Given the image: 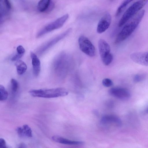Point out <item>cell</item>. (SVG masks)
I'll return each mask as SVG.
<instances>
[{
  "label": "cell",
  "mask_w": 148,
  "mask_h": 148,
  "mask_svg": "<svg viewBox=\"0 0 148 148\" xmlns=\"http://www.w3.org/2000/svg\"><path fill=\"white\" fill-rule=\"evenodd\" d=\"M111 16L108 12H106L100 19L97 27V32L101 34L106 31L109 27L111 24Z\"/></svg>",
  "instance_id": "9"
},
{
  "label": "cell",
  "mask_w": 148,
  "mask_h": 148,
  "mask_svg": "<svg viewBox=\"0 0 148 148\" xmlns=\"http://www.w3.org/2000/svg\"><path fill=\"white\" fill-rule=\"evenodd\" d=\"M5 3L6 7L8 9H10L11 8V4L9 1L8 0L4 1Z\"/></svg>",
  "instance_id": "25"
},
{
  "label": "cell",
  "mask_w": 148,
  "mask_h": 148,
  "mask_svg": "<svg viewBox=\"0 0 148 148\" xmlns=\"http://www.w3.org/2000/svg\"><path fill=\"white\" fill-rule=\"evenodd\" d=\"M132 60L135 63L145 66H148L147 52H135L130 55Z\"/></svg>",
  "instance_id": "10"
},
{
  "label": "cell",
  "mask_w": 148,
  "mask_h": 148,
  "mask_svg": "<svg viewBox=\"0 0 148 148\" xmlns=\"http://www.w3.org/2000/svg\"><path fill=\"white\" fill-rule=\"evenodd\" d=\"M101 123L105 125H112L120 127L122 125V122L118 116L113 115H105L101 119Z\"/></svg>",
  "instance_id": "11"
},
{
  "label": "cell",
  "mask_w": 148,
  "mask_h": 148,
  "mask_svg": "<svg viewBox=\"0 0 148 148\" xmlns=\"http://www.w3.org/2000/svg\"><path fill=\"white\" fill-rule=\"evenodd\" d=\"M12 89V91L16 92L18 88V83L17 81L14 79L12 78L10 81Z\"/></svg>",
  "instance_id": "19"
},
{
  "label": "cell",
  "mask_w": 148,
  "mask_h": 148,
  "mask_svg": "<svg viewBox=\"0 0 148 148\" xmlns=\"http://www.w3.org/2000/svg\"><path fill=\"white\" fill-rule=\"evenodd\" d=\"M17 73L20 75L24 73L27 69L26 64L21 60L17 61L15 63Z\"/></svg>",
  "instance_id": "16"
},
{
  "label": "cell",
  "mask_w": 148,
  "mask_h": 148,
  "mask_svg": "<svg viewBox=\"0 0 148 148\" xmlns=\"http://www.w3.org/2000/svg\"><path fill=\"white\" fill-rule=\"evenodd\" d=\"M29 93L32 97L45 98H51L67 95L68 91L63 88L58 87L49 89H32Z\"/></svg>",
  "instance_id": "2"
},
{
  "label": "cell",
  "mask_w": 148,
  "mask_h": 148,
  "mask_svg": "<svg viewBox=\"0 0 148 148\" xmlns=\"http://www.w3.org/2000/svg\"><path fill=\"white\" fill-rule=\"evenodd\" d=\"M52 138L55 142L65 144L79 145L84 144L83 141L70 140L58 135L52 136Z\"/></svg>",
  "instance_id": "14"
},
{
  "label": "cell",
  "mask_w": 148,
  "mask_h": 148,
  "mask_svg": "<svg viewBox=\"0 0 148 148\" xmlns=\"http://www.w3.org/2000/svg\"><path fill=\"white\" fill-rule=\"evenodd\" d=\"M145 77L144 74H138L136 75L134 77V81L135 82H138L143 81Z\"/></svg>",
  "instance_id": "21"
},
{
  "label": "cell",
  "mask_w": 148,
  "mask_h": 148,
  "mask_svg": "<svg viewBox=\"0 0 148 148\" xmlns=\"http://www.w3.org/2000/svg\"><path fill=\"white\" fill-rule=\"evenodd\" d=\"M71 30V28H69L64 32L48 42L40 48L38 51L39 53L41 54L45 52L49 49L68 35Z\"/></svg>",
  "instance_id": "7"
},
{
  "label": "cell",
  "mask_w": 148,
  "mask_h": 148,
  "mask_svg": "<svg viewBox=\"0 0 148 148\" xmlns=\"http://www.w3.org/2000/svg\"><path fill=\"white\" fill-rule=\"evenodd\" d=\"M8 96V92L4 86L0 84V101L6 100Z\"/></svg>",
  "instance_id": "18"
},
{
  "label": "cell",
  "mask_w": 148,
  "mask_h": 148,
  "mask_svg": "<svg viewBox=\"0 0 148 148\" xmlns=\"http://www.w3.org/2000/svg\"><path fill=\"white\" fill-rule=\"evenodd\" d=\"M17 53L22 55H23L25 52L24 48L21 45L18 46L16 48Z\"/></svg>",
  "instance_id": "22"
},
{
  "label": "cell",
  "mask_w": 148,
  "mask_h": 148,
  "mask_svg": "<svg viewBox=\"0 0 148 148\" xmlns=\"http://www.w3.org/2000/svg\"><path fill=\"white\" fill-rule=\"evenodd\" d=\"M23 56V55L17 53L12 58L11 60L13 61H17L19 60V59H20Z\"/></svg>",
  "instance_id": "24"
},
{
  "label": "cell",
  "mask_w": 148,
  "mask_h": 148,
  "mask_svg": "<svg viewBox=\"0 0 148 148\" xmlns=\"http://www.w3.org/2000/svg\"><path fill=\"white\" fill-rule=\"evenodd\" d=\"M147 0L137 1L131 5L125 12L120 20L118 24L119 27H121L129 20L140 11L146 5Z\"/></svg>",
  "instance_id": "3"
},
{
  "label": "cell",
  "mask_w": 148,
  "mask_h": 148,
  "mask_svg": "<svg viewBox=\"0 0 148 148\" xmlns=\"http://www.w3.org/2000/svg\"><path fill=\"white\" fill-rule=\"evenodd\" d=\"M78 41L79 48L82 52L90 57H93L95 56V48L87 38L81 36L79 37Z\"/></svg>",
  "instance_id": "6"
},
{
  "label": "cell",
  "mask_w": 148,
  "mask_h": 148,
  "mask_svg": "<svg viewBox=\"0 0 148 148\" xmlns=\"http://www.w3.org/2000/svg\"><path fill=\"white\" fill-rule=\"evenodd\" d=\"M69 16L68 14H66L46 25L38 32L37 37H40L54 30L62 27L67 20Z\"/></svg>",
  "instance_id": "5"
},
{
  "label": "cell",
  "mask_w": 148,
  "mask_h": 148,
  "mask_svg": "<svg viewBox=\"0 0 148 148\" xmlns=\"http://www.w3.org/2000/svg\"><path fill=\"white\" fill-rule=\"evenodd\" d=\"M98 46L99 53L103 63L105 65H109L113 59L110 45L104 40L100 39L98 41Z\"/></svg>",
  "instance_id": "4"
},
{
  "label": "cell",
  "mask_w": 148,
  "mask_h": 148,
  "mask_svg": "<svg viewBox=\"0 0 148 148\" xmlns=\"http://www.w3.org/2000/svg\"><path fill=\"white\" fill-rule=\"evenodd\" d=\"M132 1V0L123 1L117 9L115 13V16H119L124 10L127 5Z\"/></svg>",
  "instance_id": "17"
},
{
  "label": "cell",
  "mask_w": 148,
  "mask_h": 148,
  "mask_svg": "<svg viewBox=\"0 0 148 148\" xmlns=\"http://www.w3.org/2000/svg\"><path fill=\"white\" fill-rule=\"evenodd\" d=\"M145 13L144 10H141L125 24L116 37V43L123 41L131 35L141 22Z\"/></svg>",
  "instance_id": "1"
},
{
  "label": "cell",
  "mask_w": 148,
  "mask_h": 148,
  "mask_svg": "<svg viewBox=\"0 0 148 148\" xmlns=\"http://www.w3.org/2000/svg\"><path fill=\"white\" fill-rule=\"evenodd\" d=\"M2 19V14L0 13V23L1 22Z\"/></svg>",
  "instance_id": "27"
},
{
  "label": "cell",
  "mask_w": 148,
  "mask_h": 148,
  "mask_svg": "<svg viewBox=\"0 0 148 148\" xmlns=\"http://www.w3.org/2000/svg\"><path fill=\"white\" fill-rule=\"evenodd\" d=\"M0 148H8L6 145L5 140L2 138H0Z\"/></svg>",
  "instance_id": "23"
},
{
  "label": "cell",
  "mask_w": 148,
  "mask_h": 148,
  "mask_svg": "<svg viewBox=\"0 0 148 148\" xmlns=\"http://www.w3.org/2000/svg\"><path fill=\"white\" fill-rule=\"evenodd\" d=\"M111 96L121 100H127L130 97L129 91L127 89L120 87H113L108 91Z\"/></svg>",
  "instance_id": "8"
},
{
  "label": "cell",
  "mask_w": 148,
  "mask_h": 148,
  "mask_svg": "<svg viewBox=\"0 0 148 148\" xmlns=\"http://www.w3.org/2000/svg\"><path fill=\"white\" fill-rule=\"evenodd\" d=\"M17 133L21 137H31L32 136V132L30 127L27 125H24L22 127H19L16 129Z\"/></svg>",
  "instance_id": "15"
},
{
  "label": "cell",
  "mask_w": 148,
  "mask_h": 148,
  "mask_svg": "<svg viewBox=\"0 0 148 148\" xmlns=\"http://www.w3.org/2000/svg\"><path fill=\"white\" fill-rule=\"evenodd\" d=\"M30 55L32 60L33 72L34 75L36 77H37L39 75L40 71V62L35 53L31 52Z\"/></svg>",
  "instance_id": "13"
},
{
  "label": "cell",
  "mask_w": 148,
  "mask_h": 148,
  "mask_svg": "<svg viewBox=\"0 0 148 148\" xmlns=\"http://www.w3.org/2000/svg\"><path fill=\"white\" fill-rule=\"evenodd\" d=\"M102 84L104 86L107 87L111 86L113 84L112 80L108 78L104 79L102 81Z\"/></svg>",
  "instance_id": "20"
},
{
  "label": "cell",
  "mask_w": 148,
  "mask_h": 148,
  "mask_svg": "<svg viewBox=\"0 0 148 148\" xmlns=\"http://www.w3.org/2000/svg\"><path fill=\"white\" fill-rule=\"evenodd\" d=\"M54 7V3L51 1L42 0L38 3L37 9L41 12H47L51 11Z\"/></svg>",
  "instance_id": "12"
},
{
  "label": "cell",
  "mask_w": 148,
  "mask_h": 148,
  "mask_svg": "<svg viewBox=\"0 0 148 148\" xmlns=\"http://www.w3.org/2000/svg\"><path fill=\"white\" fill-rule=\"evenodd\" d=\"M16 148H27L26 145L23 143H20Z\"/></svg>",
  "instance_id": "26"
}]
</instances>
